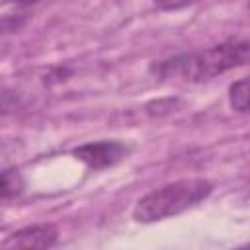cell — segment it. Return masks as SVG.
Segmentation results:
<instances>
[{"instance_id":"1","label":"cell","mask_w":250,"mask_h":250,"mask_svg":"<svg viewBox=\"0 0 250 250\" xmlns=\"http://www.w3.org/2000/svg\"><path fill=\"white\" fill-rule=\"evenodd\" d=\"M250 62V39L232 37L207 49L172 55L150 64L162 82H203Z\"/></svg>"},{"instance_id":"2","label":"cell","mask_w":250,"mask_h":250,"mask_svg":"<svg viewBox=\"0 0 250 250\" xmlns=\"http://www.w3.org/2000/svg\"><path fill=\"white\" fill-rule=\"evenodd\" d=\"M213 191V184L203 178H184L160 186L143 195L135 209L133 219L139 223H156L176 217L205 201Z\"/></svg>"},{"instance_id":"3","label":"cell","mask_w":250,"mask_h":250,"mask_svg":"<svg viewBox=\"0 0 250 250\" xmlns=\"http://www.w3.org/2000/svg\"><path fill=\"white\" fill-rule=\"evenodd\" d=\"M129 152V146L121 141H94L80 145L72 150V156L84 162L90 170H105L119 164Z\"/></svg>"},{"instance_id":"4","label":"cell","mask_w":250,"mask_h":250,"mask_svg":"<svg viewBox=\"0 0 250 250\" xmlns=\"http://www.w3.org/2000/svg\"><path fill=\"white\" fill-rule=\"evenodd\" d=\"M59 240V229L51 223L29 225L14 230L4 242V248H51Z\"/></svg>"},{"instance_id":"5","label":"cell","mask_w":250,"mask_h":250,"mask_svg":"<svg viewBox=\"0 0 250 250\" xmlns=\"http://www.w3.org/2000/svg\"><path fill=\"white\" fill-rule=\"evenodd\" d=\"M229 104L236 113H250V76H244L229 86Z\"/></svg>"},{"instance_id":"6","label":"cell","mask_w":250,"mask_h":250,"mask_svg":"<svg viewBox=\"0 0 250 250\" xmlns=\"http://www.w3.org/2000/svg\"><path fill=\"white\" fill-rule=\"evenodd\" d=\"M23 178L20 174V170L16 168H6L2 172V184H0V193H2V199L8 201L16 195H20L23 191Z\"/></svg>"},{"instance_id":"7","label":"cell","mask_w":250,"mask_h":250,"mask_svg":"<svg viewBox=\"0 0 250 250\" xmlns=\"http://www.w3.org/2000/svg\"><path fill=\"white\" fill-rule=\"evenodd\" d=\"M152 2L160 10H178V8H184V6L193 4L197 0H152Z\"/></svg>"},{"instance_id":"8","label":"cell","mask_w":250,"mask_h":250,"mask_svg":"<svg viewBox=\"0 0 250 250\" xmlns=\"http://www.w3.org/2000/svg\"><path fill=\"white\" fill-rule=\"evenodd\" d=\"M10 2H14L16 6H21V8H27V6H31V4H35L37 0H10Z\"/></svg>"}]
</instances>
